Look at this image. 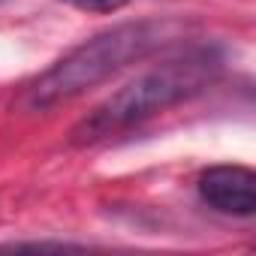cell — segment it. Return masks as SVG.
Listing matches in <instances>:
<instances>
[{"label": "cell", "instance_id": "cell-1", "mask_svg": "<svg viewBox=\"0 0 256 256\" xmlns=\"http://www.w3.org/2000/svg\"><path fill=\"white\" fill-rule=\"evenodd\" d=\"M172 34H175V24H166V22L114 24V28L90 36L88 42H82L70 54H64L58 64H52L36 82H30L22 90L16 108L28 112V114L30 112H48V108L102 84L106 78H112L124 66L148 58L163 42H169Z\"/></svg>", "mask_w": 256, "mask_h": 256}, {"label": "cell", "instance_id": "cell-2", "mask_svg": "<svg viewBox=\"0 0 256 256\" xmlns=\"http://www.w3.org/2000/svg\"><path fill=\"white\" fill-rule=\"evenodd\" d=\"M220 60L211 52H190L184 58L166 60L163 66H154L114 90L106 102H100L76 130L72 142L76 145H94L108 136L126 133L130 126H139L142 120L190 100L199 94L217 72Z\"/></svg>", "mask_w": 256, "mask_h": 256}, {"label": "cell", "instance_id": "cell-3", "mask_svg": "<svg viewBox=\"0 0 256 256\" xmlns=\"http://www.w3.org/2000/svg\"><path fill=\"white\" fill-rule=\"evenodd\" d=\"M199 196L220 214H256V175L244 166H211L199 175Z\"/></svg>", "mask_w": 256, "mask_h": 256}, {"label": "cell", "instance_id": "cell-4", "mask_svg": "<svg viewBox=\"0 0 256 256\" xmlns=\"http://www.w3.org/2000/svg\"><path fill=\"white\" fill-rule=\"evenodd\" d=\"M64 4H70L76 10H84V12H114L126 0H64Z\"/></svg>", "mask_w": 256, "mask_h": 256}]
</instances>
